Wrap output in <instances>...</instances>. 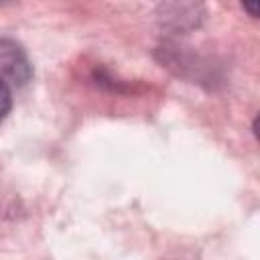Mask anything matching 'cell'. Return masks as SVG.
<instances>
[{
	"instance_id": "cell-1",
	"label": "cell",
	"mask_w": 260,
	"mask_h": 260,
	"mask_svg": "<svg viewBox=\"0 0 260 260\" xmlns=\"http://www.w3.org/2000/svg\"><path fill=\"white\" fill-rule=\"evenodd\" d=\"M32 77V65L26 51L14 39H0V81L10 89L22 87Z\"/></svg>"
},
{
	"instance_id": "cell-2",
	"label": "cell",
	"mask_w": 260,
	"mask_h": 260,
	"mask_svg": "<svg viewBox=\"0 0 260 260\" xmlns=\"http://www.w3.org/2000/svg\"><path fill=\"white\" fill-rule=\"evenodd\" d=\"M10 108H12V89L4 81H0V120L10 112Z\"/></svg>"
}]
</instances>
